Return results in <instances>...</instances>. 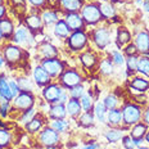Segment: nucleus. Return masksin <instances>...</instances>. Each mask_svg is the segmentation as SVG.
I'll return each instance as SVG.
<instances>
[{
    "instance_id": "47",
    "label": "nucleus",
    "mask_w": 149,
    "mask_h": 149,
    "mask_svg": "<svg viewBox=\"0 0 149 149\" xmlns=\"http://www.w3.org/2000/svg\"><path fill=\"white\" fill-rule=\"evenodd\" d=\"M9 88H10V91H12V95H13V98H15L18 94H19V89H18L17 81H14V80H10V81H9Z\"/></svg>"
},
{
    "instance_id": "22",
    "label": "nucleus",
    "mask_w": 149,
    "mask_h": 149,
    "mask_svg": "<svg viewBox=\"0 0 149 149\" xmlns=\"http://www.w3.org/2000/svg\"><path fill=\"white\" fill-rule=\"evenodd\" d=\"M80 61H81V64L85 68H88V70H91V68L95 67V64H97V55L94 54V53L91 52H85L82 53L81 55H80Z\"/></svg>"
},
{
    "instance_id": "9",
    "label": "nucleus",
    "mask_w": 149,
    "mask_h": 149,
    "mask_svg": "<svg viewBox=\"0 0 149 149\" xmlns=\"http://www.w3.org/2000/svg\"><path fill=\"white\" fill-rule=\"evenodd\" d=\"M3 54H4V58L8 63L14 64V63H17V62H19L22 59L24 53H23L22 49L15 46V45H7L4 48V50H3Z\"/></svg>"
},
{
    "instance_id": "13",
    "label": "nucleus",
    "mask_w": 149,
    "mask_h": 149,
    "mask_svg": "<svg viewBox=\"0 0 149 149\" xmlns=\"http://www.w3.org/2000/svg\"><path fill=\"white\" fill-rule=\"evenodd\" d=\"M50 79L52 77L48 74V72L42 68L41 66H37L33 68V80H35L36 85L40 88H45L50 84Z\"/></svg>"
},
{
    "instance_id": "6",
    "label": "nucleus",
    "mask_w": 149,
    "mask_h": 149,
    "mask_svg": "<svg viewBox=\"0 0 149 149\" xmlns=\"http://www.w3.org/2000/svg\"><path fill=\"white\" fill-rule=\"evenodd\" d=\"M68 46H70L71 50L77 52L81 50L88 44V35L84 30H79V31H73L70 36H68V41H67Z\"/></svg>"
},
{
    "instance_id": "30",
    "label": "nucleus",
    "mask_w": 149,
    "mask_h": 149,
    "mask_svg": "<svg viewBox=\"0 0 149 149\" xmlns=\"http://www.w3.org/2000/svg\"><path fill=\"white\" fill-rule=\"evenodd\" d=\"M94 112H84L79 116V125L82 127H91L94 125Z\"/></svg>"
},
{
    "instance_id": "34",
    "label": "nucleus",
    "mask_w": 149,
    "mask_h": 149,
    "mask_svg": "<svg viewBox=\"0 0 149 149\" xmlns=\"http://www.w3.org/2000/svg\"><path fill=\"white\" fill-rule=\"evenodd\" d=\"M80 103H81V107L84 112H89L93 111L94 105H93V97H91V93L89 94H84L81 98H80Z\"/></svg>"
},
{
    "instance_id": "3",
    "label": "nucleus",
    "mask_w": 149,
    "mask_h": 149,
    "mask_svg": "<svg viewBox=\"0 0 149 149\" xmlns=\"http://www.w3.org/2000/svg\"><path fill=\"white\" fill-rule=\"evenodd\" d=\"M81 17L84 19V22L88 23V24H95L98 22H100L103 19L100 14V10H99L98 4H85L82 5L81 10Z\"/></svg>"
},
{
    "instance_id": "29",
    "label": "nucleus",
    "mask_w": 149,
    "mask_h": 149,
    "mask_svg": "<svg viewBox=\"0 0 149 149\" xmlns=\"http://www.w3.org/2000/svg\"><path fill=\"white\" fill-rule=\"evenodd\" d=\"M130 85L132 89L138 90V91H147L149 90V80L143 79V77H134Z\"/></svg>"
},
{
    "instance_id": "11",
    "label": "nucleus",
    "mask_w": 149,
    "mask_h": 149,
    "mask_svg": "<svg viewBox=\"0 0 149 149\" xmlns=\"http://www.w3.org/2000/svg\"><path fill=\"white\" fill-rule=\"evenodd\" d=\"M134 44L136 46L139 53H141L144 57L149 55V32L147 31H141L135 37Z\"/></svg>"
},
{
    "instance_id": "33",
    "label": "nucleus",
    "mask_w": 149,
    "mask_h": 149,
    "mask_svg": "<svg viewBox=\"0 0 149 149\" xmlns=\"http://www.w3.org/2000/svg\"><path fill=\"white\" fill-rule=\"evenodd\" d=\"M104 136L109 143H117L123 138V132H122V130H120V129H111L105 132Z\"/></svg>"
},
{
    "instance_id": "49",
    "label": "nucleus",
    "mask_w": 149,
    "mask_h": 149,
    "mask_svg": "<svg viewBox=\"0 0 149 149\" xmlns=\"http://www.w3.org/2000/svg\"><path fill=\"white\" fill-rule=\"evenodd\" d=\"M29 3L32 7H36V8H41L46 4V0H29Z\"/></svg>"
},
{
    "instance_id": "25",
    "label": "nucleus",
    "mask_w": 149,
    "mask_h": 149,
    "mask_svg": "<svg viewBox=\"0 0 149 149\" xmlns=\"http://www.w3.org/2000/svg\"><path fill=\"white\" fill-rule=\"evenodd\" d=\"M147 131H148V125H147V123L138 122V123H135L134 127L131 129L130 136H131L132 139H144Z\"/></svg>"
},
{
    "instance_id": "53",
    "label": "nucleus",
    "mask_w": 149,
    "mask_h": 149,
    "mask_svg": "<svg viewBox=\"0 0 149 149\" xmlns=\"http://www.w3.org/2000/svg\"><path fill=\"white\" fill-rule=\"evenodd\" d=\"M5 13H7V8H5L4 5H0V19H3V18H4Z\"/></svg>"
},
{
    "instance_id": "58",
    "label": "nucleus",
    "mask_w": 149,
    "mask_h": 149,
    "mask_svg": "<svg viewBox=\"0 0 149 149\" xmlns=\"http://www.w3.org/2000/svg\"><path fill=\"white\" fill-rule=\"evenodd\" d=\"M111 1H113V3H121V1H123V0H111Z\"/></svg>"
},
{
    "instance_id": "54",
    "label": "nucleus",
    "mask_w": 149,
    "mask_h": 149,
    "mask_svg": "<svg viewBox=\"0 0 149 149\" xmlns=\"http://www.w3.org/2000/svg\"><path fill=\"white\" fill-rule=\"evenodd\" d=\"M143 7L147 12H149V0H144V3H143Z\"/></svg>"
},
{
    "instance_id": "5",
    "label": "nucleus",
    "mask_w": 149,
    "mask_h": 149,
    "mask_svg": "<svg viewBox=\"0 0 149 149\" xmlns=\"http://www.w3.org/2000/svg\"><path fill=\"white\" fill-rule=\"evenodd\" d=\"M35 105V95L32 93H27V91H19V94L14 98V103L13 107L15 109H19L22 112H26L33 108Z\"/></svg>"
},
{
    "instance_id": "31",
    "label": "nucleus",
    "mask_w": 149,
    "mask_h": 149,
    "mask_svg": "<svg viewBox=\"0 0 149 149\" xmlns=\"http://www.w3.org/2000/svg\"><path fill=\"white\" fill-rule=\"evenodd\" d=\"M93 111H94L95 118H97L99 122L104 123L105 122V116H107V113H108L107 107H105L103 103H97V105H94V108H93Z\"/></svg>"
},
{
    "instance_id": "45",
    "label": "nucleus",
    "mask_w": 149,
    "mask_h": 149,
    "mask_svg": "<svg viewBox=\"0 0 149 149\" xmlns=\"http://www.w3.org/2000/svg\"><path fill=\"white\" fill-rule=\"evenodd\" d=\"M121 140H122V145H123L125 149H136L135 144H134V140H132L131 136H123Z\"/></svg>"
},
{
    "instance_id": "52",
    "label": "nucleus",
    "mask_w": 149,
    "mask_h": 149,
    "mask_svg": "<svg viewBox=\"0 0 149 149\" xmlns=\"http://www.w3.org/2000/svg\"><path fill=\"white\" fill-rule=\"evenodd\" d=\"M99 145L97 144V143H91V144H88L85 145V147H82V149H98Z\"/></svg>"
},
{
    "instance_id": "32",
    "label": "nucleus",
    "mask_w": 149,
    "mask_h": 149,
    "mask_svg": "<svg viewBox=\"0 0 149 149\" xmlns=\"http://www.w3.org/2000/svg\"><path fill=\"white\" fill-rule=\"evenodd\" d=\"M41 19H42V23L49 26V24H55L59 21V18H58V13L55 10H45L42 12Z\"/></svg>"
},
{
    "instance_id": "7",
    "label": "nucleus",
    "mask_w": 149,
    "mask_h": 149,
    "mask_svg": "<svg viewBox=\"0 0 149 149\" xmlns=\"http://www.w3.org/2000/svg\"><path fill=\"white\" fill-rule=\"evenodd\" d=\"M41 67L48 72L50 77H59L64 70V64L57 58H49L41 61Z\"/></svg>"
},
{
    "instance_id": "8",
    "label": "nucleus",
    "mask_w": 149,
    "mask_h": 149,
    "mask_svg": "<svg viewBox=\"0 0 149 149\" xmlns=\"http://www.w3.org/2000/svg\"><path fill=\"white\" fill-rule=\"evenodd\" d=\"M93 40L95 45L100 49H104L105 46L111 44V32L105 27H99L93 32Z\"/></svg>"
},
{
    "instance_id": "12",
    "label": "nucleus",
    "mask_w": 149,
    "mask_h": 149,
    "mask_svg": "<svg viewBox=\"0 0 149 149\" xmlns=\"http://www.w3.org/2000/svg\"><path fill=\"white\" fill-rule=\"evenodd\" d=\"M64 21H66V23L68 24V27H70L71 31H79V30H82L84 22L81 14H79L77 12H73V13H67L66 17H64Z\"/></svg>"
},
{
    "instance_id": "17",
    "label": "nucleus",
    "mask_w": 149,
    "mask_h": 149,
    "mask_svg": "<svg viewBox=\"0 0 149 149\" xmlns=\"http://www.w3.org/2000/svg\"><path fill=\"white\" fill-rule=\"evenodd\" d=\"M41 114H37L35 116L31 121L26 123V130L27 132H30V134H36V132L41 131L42 130V126H44V118L42 117H40Z\"/></svg>"
},
{
    "instance_id": "44",
    "label": "nucleus",
    "mask_w": 149,
    "mask_h": 149,
    "mask_svg": "<svg viewBox=\"0 0 149 149\" xmlns=\"http://www.w3.org/2000/svg\"><path fill=\"white\" fill-rule=\"evenodd\" d=\"M112 62H113V64H116V66H122L123 62H125V58H123V55L121 54L120 52H112Z\"/></svg>"
},
{
    "instance_id": "27",
    "label": "nucleus",
    "mask_w": 149,
    "mask_h": 149,
    "mask_svg": "<svg viewBox=\"0 0 149 149\" xmlns=\"http://www.w3.org/2000/svg\"><path fill=\"white\" fill-rule=\"evenodd\" d=\"M116 40H117V45H118L120 48H122L123 45H127L131 41V33H130L129 30L121 27V29L117 30V39Z\"/></svg>"
},
{
    "instance_id": "55",
    "label": "nucleus",
    "mask_w": 149,
    "mask_h": 149,
    "mask_svg": "<svg viewBox=\"0 0 149 149\" xmlns=\"http://www.w3.org/2000/svg\"><path fill=\"white\" fill-rule=\"evenodd\" d=\"M144 140L147 141V144L149 145V130L147 131V134H145V138H144Z\"/></svg>"
},
{
    "instance_id": "43",
    "label": "nucleus",
    "mask_w": 149,
    "mask_h": 149,
    "mask_svg": "<svg viewBox=\"0 0 149 149\" xmlns=\"http://www.w3.org/2000/svg\"><path fill=\"white\" fill-rule=\"evenodd\" d=\"M35 116H36V111H35V108H31V109L26 111V112H23L22 117L19 118V122H23L24 125H26V123L29 122V121L32 120Z\"/></svg>"
},
{
    "instance_id": "26",
    "label": "nucleus",
    "mask_w": 149,
    "mask_h": 149,
    "mask_svg": "<svg viewBox=\"0 0 149 149\" xmlns=\"http://www.w3.org/2000/svg\"><path fill=\"white\" fill-rule=\"evenodd\" d=\"M0 97L5 98L8 102L13 99L10 88H9V81H7V77L4 74H0Z\"/></svg>"
},
{
    "instance_id": "16",
    "label": "nucleus",
    "mask_w": 149,
    "mask_h": 149,
    "mask_svg": "<svg viewBox=\"0 0 149 149\" xmlns=\"http://www.w3.org/2000/svg\"><path fill=\"white\" fill-rule=\"evenodd\" d=\"M39 53L44 57V59H49V58H57L58 55V49L55 48L50 42H41L39 45Z\"/></svg>"
},
{
    "instance_id": "2",
    "label": "nucleus",
    "mask_w": 149,
    "mask_h": 149,
    "mask_svg": "<svg viewBox=\"0 0 149 149\" xmlns=\"http://www.w3.org/2000/svg\"><path fill=\"white\" fill-rule=\"evenodd\" d=\"M59 80L62 88L72 89L82 82V76L73 68H68V70H63V72L59 76Z\"/></svg>"
},
{
    "instance_id": "21",
    "label": "nucleus",
    "mask_w": 149,
    "mask_h": 149,
    "mask_svg": "<svg viewBox=\"0 0 149 149\" xmlns=\"http://www.w3.org/2000/svg\"><path fill=\"white\" fill-rule=\"evenodd\" d=\"M13 40H14L15 44H26V42L31 41V35H30L29 30L23 26L18 27L17 31L14 32Z\"/></svg>"
},
{
    "instance_id": "4",
    "label": "nucleus",
    "mask_w": 149,
    "mask_h": 149,
    "mask_svg": "<svg viewBox=\"0 0 149 149\" xmlns=\"http://www.w3.org/2000/svg\"><path fill=\"white\" fill-rule=\"evenodd\" d=\"M59 132L55 131L52 127H45L40 131L39 134V141L42 147L45 148H54L59 143Z\"/></svg>"
},
{
    "instance_id": "37",
    "label": "nucleus",
    "mask_w": 149,
    "mask_h": 149,
    "mask_svg": "<svg viewBox=\"0 0 149 149\" xmlns=\"http://www.w3.org/2000/svg\"><path fill=\"white\" fill-rule=\"evenodd\" d=\"M103 104L107 107V109L117 108V105H118V98H117V95H114V94H109L104 98Z\"/></svg>"
},
{
    "instance_id": "39",
    "label": "nucleus",
    "mask_w": 149,
    "mask_h": 149,
    "mask_svg": "<svg viewBox=\"0 0 149 149\" xmlns=\"http://www.w3.org/2000/svg\"><path fill=\"white\" fill-rule=\"evenodd\" d=\"M52 129H54L58 132H63L68 129V122L66 120H53L50 123Z\"/></svg>"
},
{
    "instance_id": "42",
    "label": "nucleus",
    "mask_w": 149,
    "mask_h": 149,
    "mask_svg": "<svg viewBox=\"0 0 149 149\" xmlns=\"http://www.w3.org/2000/svg\"><path fill=\"white\" fill-rule=\"evenodd\" d=\"M70 91H71V98H74V99H80L82 97L84 94H85V89H84V85H77V86H74V88L72 89H70Z\"/></svg>"
},
{
    "instance_id": "41",
    "label": "nucleus",
    "mask_w": 149,
    "mask_h": 149,
    "mask_svg": "<svg viewBox=\"0 0 149 149\" xmlns=\"http://www.w3.org/2000/svg\"><path fill=\"white\" fill-rule=\"evenodd\" d=\"M10 143V134L7 130L0 129V148H7Z\"/></svg>"
},
{
    "instance_id": "46",
    "label": "nucleus",
    "mask_w": 149,
    "mask_h": 149,
    "mask_svg": "<svg viewBox=\"0 0 149 149\" xmlns=\"http://www.w3.org/2000/svg\"><path fill=\"white\" fill-rule=\"evenodd\" d=\"M123 53H125L127 57H131V55H136L138 49H136L135 44H127L125 46V50H123Z\"/></svg>"
},
{
    "instance_id": "35",
    "label": "nucleus",
    "mask_w": 149,
    "mask_h": 149,
    "mask_svg": "<svg viewBox=\"0 0 149 149\" xmlns=\"http://www.w3.org/2000/svg\"><path fill=\"white\" fill-rule=\"evenodd\" d=\"M138 61H139V58L136 57V55L127 57V59H126V68H127V72H129V74H132L134 72L138 71Z\"/></svg>"
},
{
    "instance_id": "51",
    "label": "nucleus",
    "mask_w": 149,
    "mask_h": 149,
    "mask_svg": "<svg viewBox=\"0 0 149 149\" xmlns=\"http://www.w3.org/2000/svg\"><path fill=\"white\" fill-rule=\"evenodd\" d=\"M12 4L14 5V7H22L24 8V0H10Z\"/></svg>"
},
{
    "instance_id": "19",
    "label": "nucleus",
    "mask_w": 149,
    "mask_h": 149,
    "mask_svg": "<svg viewBox=\"0 0 149 149\" xmlns=\"http://www.w3.org/2000/svg\"><path fill=\"white\" fill-rule=\"evenodd\" d=\"M54 33L57 37L59 39H67L71 33V30L68 27V24L66 23L64 19H59L57 23L54 24Z\"/></svg>"
},
{
    "instance_id": "36",
    "label": "nucleus",
    "mask_w": 149,
    "mask_h": 149,
    "mask_svg": "<svg viewBox=\"0 0 149 149\" xmlns=\"http://www.w3.org/2000/svg\"><path fill=\"white\" fill-rule=\"evenodd\" d=\"M17 84H18L19 91L32 93V82H31L27 77H19V79L17 80Z\"/></svg>"
},
{
    "instance_id": "15",
    "label": "nucleus",
    "mask_w": 149,
    "mask_h": 149,
    "mask_svg": "<svg viewBox=\"0 0 149 149\" xmlns=\"http://www.w3.org/2000/svg\"><path fill=\"white\" fill-rule=\"evenodd\" d=\"M66 109H67V114H70L72 118L79 117L80 114H81V111H82L80 99H74V98L68 99V102L66 104Z\"/></svg>"
},
{
    "instance_id": "38",
    "label": "nucleus",
    "mask_w": 149,
    "mask_h": 149,
    "mask_svg": "<svg viewBox=\"0 0 149 149\" xmlns=\"http://www.w3.org/2000/svg\"><path fill=\"white\" fill-rule=\"evenodd\" d=\"M138 71L143 74L149 76V58L148 57H141L138 61Z\"/></svg>"
},
{
    "instance_id": "40",
    "label": "nucleus",
    "mask_w": 149,
    "mask_h": 149,
    "mask_svg": "<svg viewBox=\"0 0 149 149\" xmlns=\"http://www.w3.org/2000/svg\"><path fill=\"white\" fill-rule=\"evenodd\" d=\"M113 62L111 59H104L100 62V71L102 73L105 74V76H109V74L113 73Z\"/></svg>"
},
{
    "instance_id": "50",
    "label": "nucleus",
    "mask_w": 149,
    "mask_h": 149,
    "mask_svg": "<svg viewBox=\"0 0 149 149\" xmlns=\"http://www.w3.org/2000/svg\"><path fill=\"white\" fill-rule=\"evenodd\" d=\"M141 118H143V121H144V123H147V125L149 126V108H147V109L144 111Z\"/></svg>"
},
{
    "instance_id": "10",
    "label": "nucleus",
    "mask_w": 149,
    "mask_h": 149,
    "mask_svg": "<svg viewBox=\"0 0 149 149\" xmlns=\"http://www.w3.org/2000/svg\"><path fill=\"white\" fill-rule=\"evenodd\" d=\"M62 88L58 84H49L48 86H45L44 90H42V97L48 103L54 104L58 102V98H59Z\"/></svg>"
},
{
    "instance_id": "56",
    "label": "nucleus",
    "mask_w": 149,
    "mask_h": 149,
    "mask_svg": "<svg viewBox=\"0 0 149 149\" xmlns=\"http://www.w3.org/2000/svg\"><path fill=\"white\" fill-rule=\"evenodd\" d=\"M3 64H4V59H3V58L0 57V68L3 67Z\"/></svg>"
},
{
    "instance_id": "20",
    "label": "nucleus",
    "mask_w": 149,
    "mask_h": 149,
    "mask_svg": "<svg viewBox=\"0 0 149 149\" xmlns=\"http://www.w3.org/2000/svg\"><path fill=\"white\" fill-rule=\"evenodd\" d=\"M26 26L32 31V32H36V31H40L42 29V19L40 15L37 14H30L26 17Z\"/></svg>"
},
{
    "instance_id": "1",
    "label": "nucleus",
    "mask_w": 149,
    "mask_h": 149,
    "mask_svg": "<svg viewBox=\"0 0 149 149\" xmlns=\"http://www.w3.org/2000/svg\"><path fill=\"white\" fill-rule=\"evenodd\" d=\"M121 111H122V122L126 126H134L135 123L140 122L143 112L136 103H125Z\"/></svg>"
},
{
    "instance_id": "60",
    "label": "nucleus",
    "mask_w": 149,
    "mask_h": 149,
    "mask_svg": "<svg viewBox=\"0 0 149 149\" xmlns=\"http://www.w3.org/2000/svg\"><path fill=\"white\" fill-rule=\"evenodd\" d=\"M3 3H4V0H0V5H3Z\"/></svg>"
},
{
    "instance_id": "18",
    "label": "nucleus",
    "mask_w": 149,
    "mask_h": 149,
    "mask_svg": "<svg viewBox=\"0 0 149 149\" xmlns=\"http://www.w3.org/2000/svg\"><path fill=\"white\" fill-rule=\"evenodd\" d=\"M0 31H1L3 39H10L14 35V26L10 19L3 18L0 19Z\"/></svg>"
},
{
    "instance_id": "14",
    "label": "nucleus",
    "mask_w": 149,
    "mask_h": 149,
    "mask_svg": "<svg viewBox=\"0 0 149 149\" xmlns=\"http://www.w3.org/2000/svg\"><path fill=\"white\" fill-rule=\"evenodd\" d=\"M67 116L66 105L61 103H54L50 105V111H49V117L52 120H64Z\"/></svg>"
},
{
    "instance_id": "24",
    "label": "nucleus",
    "mask_w": 149,
    "mask_h": 149,
    "mask_svg": "<svg viewBox=\"0 0 149 149\" xmlns=\"http://www.w3.org/2000/svg\"><path fill=\"white\" fill-rule=\"evenodd\" d=\"M107 120L111 126H118L122 123V111L118 108L109 109L107 113Z\"/></svg>"
},
{
    "instance_id": "28",
    "label": "nucleus",
    "mask_w": 149,
    "mask_h": 149,
    "mask_svg": "<svg viewBox=\"0 0 149 149\" xmlns=\"http://www.w3.org/2000/svg\"><path fill=\"white\" fill-rule=\"evenodd\" d=\"M99 7V10H100V14L102 17L105 18V19H109V18L114 17V14H116V10H114V7L111 4V3H100V4H98Z\"/></svg>"
},
{
    "instance_id": "59",
    "label": "nucleus",
    "mask_w": 149,
    "mask_h": 149,
    "mask_svg": "<svg viewBox=\"0 0 149 149\" xmlns=\"http://www.w3.org/2000/svg\"><path fill=\"white\" fill-rule=\"evenodd\" d=\"M1 39H3V35H1V31H0V41H1Z\"/></svg>"
},
{
    "instance_id": "48",
    "label": "nucleus",
    "mask_w": 149,
    "mask_h": 149,
    "mask_svg": "<svg viewBox=\"0 0 149 149\" xmlns=\"http://www.w3.org/2000/svg\"><path fill=\"white\" fill-rule=\"evenodd\" d=\"M68 102V95L66 93V90H64V88H62L61 90V94H59V98H58V102L57 103H61V104H64Z\"/></svg>"
},
{
    "instance_id": "23",
    "label": "nucleus",
    "mask_w": 149,
    "mask_h": 149,
    "mask_svg": "<svg viewBox=\"0 0 149 149\" xmlns=\"http://www.w3.org/2000/svg\"><path fill=\"white\" fill-rule=\"evenodd\" d=\"M62 8L68 13H73V12H79L82 8L81 0H59Z\"/></svg>"
},
{
    "instance_id": "57",
    "label": "nucleus",
    "mask_w": 149,
    "mask_h": 149,
    "mask_svg": "<svg viewBox=\"0 0 149 149\" xmlns=\"http://www.w3.org/2000/svg\"><path fill=\"white\" fill-rule=\"evenodd\" d=\"M136 149H149V147H138Z\"/></svg>"
}]
</instances>
